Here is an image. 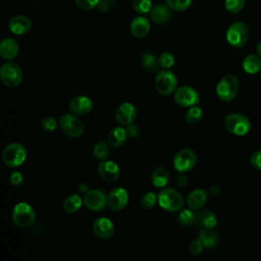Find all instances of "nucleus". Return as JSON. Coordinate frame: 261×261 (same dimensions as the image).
Instances as JSON below:
<instances>
[{
    "mask_svg": "<svg viewBox=\"0 0 261 261\" xmlns=\"http://www.w3.org/2000/svg\"><path fill=\"white\" fill-rule=\"evenodd\" d=\"M157 203L167 212H177L182 209L184 198L175 189L163 188L157 194Z\"/></svg>",
    "mask_w": 261,
    "mask_h": 261,
    "instance_id": "obj_1",
    "label": "nucleus"
},
{
    "mask_svg": "<svg viewBox=\"0 0 261 261\" xmlns=\"http://www.w3.org/2000/svg\"><path fill=\"white\" fill-rule=\"evenodd\" d=\"M1 159L8 167L20 166L27 159V149L18 142L10 143L3 148Z\"/></svg>",
    "mask_w": 261,
    "mask_h": 261,
    "instance_id": "obj_2",
    "label": "nucleus"
},
{
    "mask_svg": "<svg viewBox=\"0 0 261 261\" xmlns=\"http://www.w3.org/2000/svg\"><path fill=\"white\" fill-rule=\"evenodd\" d=\"M239 80L233 74H226L220 79L216 86V95L223 102H231L238 95Z\"/></svg>",
    "mask_w": 261,
    "mask_h": 261,
    "instance_id": "obj_3",
    "label": "nucleus"
},
{
    "mask_svg": "<svg viewBox=\"0 0 261 261\" xmlns=\"http://www.w3.org/2000/svg\"><path fill=\"white\" fill-rule=\"evenodd\" d=\"M58 125L62 133L69 138H80L85 133V124L75 114L66 113L60 116Z\"/></svg>",
    "mask_w": 261,
    "mask_h": 261,
    "instance_id": "obj_4",
    "label": "nucleus"
},
{
    "mask_svg": "<svg viewBox=\"0 0 261 261\" xmlns=\"http://www.w3.org/2000/svg\"><path fill=\"white\" fill-rule=\"evenodd\" d=\"M11 216L14 224L21 228L30 227L36 220V212L34 208L25 202L17 203L13 207Z\"/></svg>",
    "mask_w": 261,
    "mask_h": 261,
    "instance_id": "obj_5",
    "label": "nucleus"
},
{
    "mask_svg": "<svg viewBox=\"0 0 261 261\" xmlns=\"http://www.w3.org/2000/svg\"><path fill=\"white\" fill-rule=\"evenodd\" d=\"M0 79L7 88H16L21 84L23 73L16 62L7 61L0 68Z\"/></svg>",
    "mask_w": 261,
    "mask_h": 261,
    "instance_id": "obj_6",
    "label": "nucleus"
},
{
    "mask_svg": "<svg viewBox=\"0 0 261 261\" xmlns=\"http://www.w3.org/2000/svg\"><path fill=\"white\" fill-rule=\"evenodd\" d=\"M249 38V28L244 21L231 23L226 31V41L232 47L242 49Z\"/></svg>",
    "mask_w": 261,
    "mask_h": 261,
    "instance_id": "obj_7",
    "label": "nucleus"
},
{
    "mask_svg": "<svg viewBox=\"0 0 261 261\" xmlns=\"http://www.w3.org/2000/svg\"><path fill=\"white\" fill-rule=\"evenodd\" d=\"M225 128L234 136H245L251 129V121L241 113H230L224 119Z\"/></svg>",
    "mask_w": 261,
    "mask_h": 261,
    "instance_id": "obj_8",
    "label": "nucleus"
},
{
    "mask_svg": "<svg viewBox=\"0 0 261 261\" xmlns=\"http://www.w3.org/2000/svg\"><path fill=\"white\" fill-rule=\"evenodd\" d=\"M177 80L174 73L168 69H163L159 71L155 77L154 86L155 90L163 96L170 95L176 90Z\"/></svg>",
    "mask_w": 261,
    "mask_h": 261,
    "instance_id": "obj_9",
    "label": "nucleus"
},
{
    "mask_svg": "<svg viewBox=\"0 0 261 261\" xmlns=\"http://www.w3.org/2000/svg\"><path fill=\"white\" fill-rule=\"evenodd\" d=\"M197 163V154L192 149L186 148L179 150L173 157L172 164L176 171L186 173L192 170Z\"/></svg>",
    "mask_w": 261,
    "mask_h": 261,
    "instance_id": "obj_10",
    "label": "nucleus"
},
{
    "mask_svg": "<svg viewBox=\"0 0 261 261\" xmlns=\"http://www.w3.org/2000/svg\"><path fill=\"white\" fill-rule=\"evenodd\" d=\"M173 98L175 103L182 107L196 106L200 102V96L198 92L190 86H181L176 88Z\"/></svg>",
    "mask_w": 261,
    "mask_h": 261,
    "instance_id": "obj_11",
    "label": "nucleus"
},
{
    "mask_svg": "<svg viewBox=\"0 0 261 261\" xmlns=\"http://www.w3.org/2000/svg\"><path fill=\"white\" fill-rule=\"evenodd\" d=\"M83 199L85 206L92 211H101L108 206L107 195L99 189L89 190L86 194H84Z\"/></svg>",
    "mask_w": 261,
    "mask_h": 261,
    "instance_id": "obj_12",
    "label": "nucleus"
},
{
    "mask_svg": "<svg viewBox=\"0 0 261 261\" xmlns=\"http://www.w3.org/2000/svg\"><path fill=\"white\" fill-rule=\"evenodd\" d=\"M137 108L129 102H124L120 104L114 113L115 120L121 126H127L134 123L137 117Z\"/></svg>",
    "mask_w": 261,
    "mask_h": 261,
    "instance_id": "obj_13",
    "label": "nucleus"
},
{
    "mask_svg": "<svg viewBox=\"0 0 261 261\" xmlns=\"http://www.w3.org/2000/svg\"><path fill=\"white\" fill-rule=\"evenodd\" d=\"M108 207L113 211H120L128 204V193L124 188L117 187L107 195Z\"/></svg>",
    "mask_w": 261,
    "mask_h": 261,
    "instance_id": "obj_14",
    "label": "nucleus"
},
{
    "mask_svg": "<svg viewBox=\"0 0 261 261\" xmlns=\"http://www.w3.org/2000/svg\"><path fill=\"white\" fill-rule=\"evenodd\" d=\"M97 171L100 178L106 182L115 181L120 174V169L117 163L111 160H102L97 166Z\"/></svg>",
    "mask_w": 261,
    "mask_h": 261,
    "instance_id": "obj_15",
    "label": "nucleus"
},
{
    "mask_svg": "<svg viewBox=\"0 0 261 261\" xmlns=\"http://www.w3.org/2000/svg\"><path fill=\"white\" fill-rule=\"evenodd\" d=\"M94 103L91 98L87 96H75L68 104V108L72 114L75 115H86L93 110Z\"/></svg>",
    "mask_w": 261,
    "mask_h": 261,
    "instance_id": "obj_16",
    "label": "nucleus"
},
{
    "mask_svg": "<svg viewBox=\"0 0 261 261\" xmlns=\"http://www.w3.org/2000/svg\"><path fill=\"white\" fill-rule=\"evenodd\" d=\"M93 231L96 237L106 240L113 237L115 232V226L109 218L99 217L93 222Z\"/></svg>",
    "mask_w": 261,
    "mask_h": 261,
    "instance_id": "obj_17",
    "label": "nucleus"
},
{
    "mask_svg": "<svg viewBox=\"0 0 261 261\" xmlns=\"http://www.w3.org/2000/svg\"><path fill=\"white\" fill-rule=\"evenodd\" d=\"M33 27L32 20L25 15H15L8 21L9 31L17 36L28 34Z\"/></svg>",
    "mask_w": 261,
    "mask_h": 261,
    "instance_id": "obj_18",
    "label": "nucleus"
},
{
    "mask_svg": "<svg viewBox=\"0 0 261 261\" xmlns=\"http://www.w3.org/2000/svg\"><path fill=\"white\" fill-rule=\"evenodd\" d=\"M151 25L150 21L145 16H137L135 17L129 25L130 33L136 38H144L150 32Z\"/></svg>",
    "mask_w": 261,
    "mask_h": 261,
    "instance_id": "obj_19",
    "label": "nucleus"
},
{
    "mask_svg": "<svg viewBox=\"0 0 261 261\" xmlns=\"http://www.w3.org/2000/svg\"><path fill=\"white\" fill-rule=\"evenodd\" d=\"M19 51L17 42L12 38H4L0 43V55L3 59L11 61L14 59Z\"/></svg>",
    "mask_w": 261,
    "mask_h": 261,
    "instance_id": "obj_20",
    "label": "nucleus"
},
{
    "mask_svg": "<svg viewBox=\"0 0 261 261\" xmlns=\"http://www.w3.org/2000/svg\"><path fill=\"white\" fill-rule=\"evenodd\" d=\"M149 13H150L151 19L158 24L167 22L171 17L170 8L167 5L161 4V3L153 5Z\"/></svg>",
    "mask_w": 261,
    "mask_h": 261,
    "instance_id": "obj_21",
    "label": "nucleus"
},
{
    "mask_svg": "<svg viewBox=\"0 0 261 261\" xmlns=\"http://www.w3.org/2000/svg\"><path fill=\"white\" fill-rule=\"evenodd\" d=\"M207 201V193L203 189H195L189 193L187 204L191 209L197 210L202 208Z\"/></svg>",
    "mask_w": 261,
    "mask_h": 261,
    "instance_id": "obj_22",
    "label": "nucleus"
},
{
    "mask_svg": "<svg viewBox=\"0 0 261 261\" xmlns=\"http://www.w3.org/2000/svg\"><path fill=\"white\" fill-rule=\"evenodd\" d=\"M127 139L126 129L122 126L113 127L107 135V143L113 148L121 147Z\"/></svg>",
    "mask_w": 261,
    "mask_h": 261,
    "instance_id": "obj_23",
    "label": "nucleus"
},
{
    "mask_svg": "<svg viewBox=\"0 0 261 261\" xmlns=\"http://www.w3.org/2000/svg\"><path fill=\"white\" fill-rule=\"evenodd\" d=\"M169 179H170L169 171L163 166L156 167L151 173V181L155 188H158V189L165 188L169 182Z\"/></svg>",
    "mask_w": 261,
    "mask_h": 261,
    "instance_id": "obj_24",
    "label": "nucleus"
},
{
    "mask_svg": "<svg viewBox=\"0 0 261 261\" xmlns=\"http://www.w3.org/2000/svg\"><path fill=\"white\" fill-rule=\"evenodd\" d=\"M243 68L249 74H256L261 70V57L258 54L247 55L243 60Z\"/></svg>",
    "mask_w": 261,
    "mask_h": 261,
    "instance_id": "obj_25",
    "label": "nucleus"
},
{
    "mask_svg": "<svg viewBox=\"0 0 261 261\" xmlns=\"http://www.w3.org/2000/svg\"><path fill=\"white\" fill-rule=\"evenodd\" d=\"M83 203L84 199H82L80 195L73 194L64 199L62 206L64 211H66L67 213H75L81 209Z\"/></svg>",
    "mask_w": 261,
    "mask_h": 261,
    "instance_id": "obj_26",
    "label": "nucleus"
},
{
    "mask_svg": "<svg viewBox=\"0 0 261 261\" xmlns=\"http://www.w3.org/2000/svg\"><path fill=\"white\" fill-rule=\"evenodd\" d=\"M199 240L204 247L213 248L218 242V233L213 228H204L199 233Z\"/></svg>",
    "mask_w": 261,
    "mask_h": 261,
    "instance_id": "obj_27",
    "label": "nucleus"
},
{
    "mask_svg": "<svg viewBox=\"0 0 261 261\" xmlns=\"http://www.w3.org/2000/svg\"><path fill=\"white\" fill-rule=\"evenodd\" d=\"M141 64H142V66H143V68L145 70L150 71V72H153V71L157 70L158 67L160 66L159 65V61L156 58V56L154 54L150 53V52H145L142 55Z\"/></svg>",
    "mask_w": 261,
    "mask_h": 261,
    "instance_id": "obj_28",
    "label": "nucleus"
},
{
    "mask_svg": "<svg viewBox=\"0 0 261 261\" xmlns=\"http://www.w3.org/2000/svg\"><path fill=\"white\" fill-rule=\"evenodd\" d=\"M203 116V111L199 106H192L189 107L188 111L185 114V120L188 124L190 125H195L197 124Z\"/></svg>",
    "mask_w": 261,
    "mask_h": 261,
    "instance_id": "obj_29",
    "label": "nucleus"
},
{
    "mask_svg": "<svg viewBox=\"0 0 261 261\" xmlns=\"http://www.w3.org/2000/svg\"><path fill=\"white\" fill-rule=\"evenodd\" d=\"M93 156L98 159V160H106L107 157L109 156L110 150H109V144L105 143V142H97L92 150Z\"/></svg>",
    "mask_w": 261,
    "mask_h": 261,
    "instance_id": "obj_30",
    "label": "nucleus"
},
{
    "mask_svg": "<svg viewBox=\"0 0 261 261\" xmlns=\"http://www.w3.org/2000/svg\"><path fill=\"white\" fill-rule=\"evenodd\" d=\"M200 221L205 228H214L217 224V217L214 212L205 210L201 213Z\"/></svg>",
    "mask_w": 261,
    "mask_h": 261,
    "instance_id": "obj_31",
    "label": "nucleus"
},
{
    "mask_svg": "<svg viewBox=\"0 0 261 261\" xmlns=\"http://www.w3.org/2000/svg\"><path fill=\"white\" fill-rule=\"evenodd\" d=\"M165 2H166V5L171 10L184 11L191 6L193 0H165Z\"/></svg>",
    "mask_w": 261,
    "mask_h": 261,
    "instance_id": "obj_32",
    "label": "nucleus"
},
{
    "mask_svg": "<svg viewBox=\"0 0 261 261\" xmlns=\"http://www.w3.org/2000/svg\"><path fill=\"white\" fill-rule=\"evenodd\" d=\"M177 220L181 225H191L195 221V214L191 209H181L178 213Z\"/></svg>",
    "mask_w": 261,
    "mask_h": 261,
    "instance_id": "obj_33",
    "label": "nucleus"
},
{
    "mask_svg": "<svg viewBox=\"0 0 261 261\" xmlns=\"http://www.w3.org/2000/svg\"><path fill=\"white\" fill-rule=\"evenodd\" d=\"M244 6H245V0H225L224 1L225 9L232 14L241 12Z\"/></svg>",
    "mask_w": 261,
    "mask_h": 261,
    "instance_id": "obj_34",
    "label": "nucleus"
},
{
    "mask_svg": "<svg viewBox=\"0 0 261 261\" xmlns=\"http://www.w3.org/2000/svg\"><path fill=\"white\" fill-rule=\"evenodd\" d=\"M156 203H157V195L153 192H147L141 199V206L147 210L154 208Z\"/></svg>",
    "mask_w": 261,
    "mask_h": 261,
    "instance_id": "obj_35",
    "label": "nucleus"
},
{
    "mask_svg": "<svg viewBox=\"0 0 261 261\" xmlns=\"http://www.w3.org/2000/svg\"><path fill=\"white\" fill-rule=\"evenodd\" d=\"M133 7L135 11L141 14H145L147 12H150L152 8V2L151 0H133Z\"/></svg>",
    "mask_w": 261,
    "mask_h": 261,
    "instance_id": "obj_36",
    "label": "nucleus"
},
{
    "mask_svg": "<svg viewBox=\"0 0 261 261\" xmlns=\"http://www.w3.org/2000/svg\"><path fill=\"white\" fill-rule=\"evenodd\" d=\"M158 61H159V65L163 69H169L174 64V57L170 52H163L162 54H160Z\"/></svg>",
    "mask_w": 261,
    "mask_h": 261,
    "instance_id": "obj_37",
    "label": "nucleus"
},
{
    "mask_svg": "<svg viewBox=\"0 0 261 261\" xmlns=\"http://www.w3.org/2000/svg\"><path fill=\"white\" fill-rule=\"evenodd\" d=\"M40 124L45 132H54L57 127V120L52 116H46L41 120Z\"/></svg>",
    "mask_w": 261,
    "mask_h": 261,
    "instance_id": "obj_38",
    "label": "nucleus"
},
{
    "mask_svg": "<svg viewBox=\"0 0 261 261\" xmlns=\"http://www.w3.org/2000/svg\"><path fill=\"white\" fill-rule=\"evenodd\" d=\"M100 0H74L75 5L82 10H91L98 6Z\"/></svg>",
    "mask_w": 261,
    "mask_h": 261,
    "instance_id": "obj_39",
    "label": "nucleus"
},
{
    "mask_svg": "<svg viewBox=\"0 0 261 261\" xmlns=\"http://www.w3.org/2000/svg\"><path fill=\"white\" fill-rule=\"evenodd\" d=\"M203 249H204V245L202 244V242H201L199 239L193 240V241L189 244V246H188V250H189L190 254H191V255H194V256L199 255V254L203 251Z\"/></svg>",
    "mask_w": 261,
    "mask_h": 261,
    "instance_id": "obj_40",
    "label": "nucleus"
},
{
    "mask_svg": "<svg viewBox=\"0 0 261 261\" xmlns=\"http://www.w3.org/2000/svg\"><path fill=\"white\" fill-rule=\"evenodd\" d=\"M250 163L255 169L261 171V150L256 151L252 154L250 158Z\"/></svg>",
    "mask_w": 261,
    "mask_h": 261,
    "instance_id": "obj_41",
    "label": "nucleus"
},
{
    "mask_svg": "<svg viewBox=\"0 0 261 261\" xmlns=\"http://www.w3.org/2000/svg\"><path fill=\"white\" fill-rule=\"evenodd\" d=\"M126 129V134H127V137L128 138H132V139H137L140 137L141 135V129L139 127V125L137 124H129L127 125V127L125 128Z\"/></svg>",
    "mask_w": 261,
    "mask_h": 261,
    "instance_id": "obj_42",
    "label": "nucleus"
},
{
    "mask_svg": "<svg viewBox=\"0 0 261 261\" xmlns=\"http://www.w3.org/2000/svg\"><path fill=\"white\" fill-rule=\"evenodd\" d=\"M9 181L12 186L14 187H18L22 184L23 181V176L19 171H13L10 176H9Z\"/></svg>",
    "mask_w": 261,
    "mask_h": 261,
    "instance_id": "obj_43",
    "label": "nucleus"
},
{
    "mask_svg": "<svg viewBox=\"0 0 261 261\" xmlns=\"http://www.w3.org/2000/svg\"><path fill=\"white\" fill-rule=\"evenodd\" d=\"M175 184L177 187L179 188H184L186 187V185L188 184V177L185 173H181L179 172V174L175 177Z\"/></svg>",
    "mask_w": 261,
    "mask_h": 261,
    "instance_id": "obj_44",
    "label": "nucleus"
},
{
    "mask_svg": "<svg viewBox=\"0 0 261 261\" xmlns=\"http://www.w3.org/2000/svg\"><path fill=\"white\" fill-rule=\"evenodd\" d=\"M112 0H100L99 4H98V7H99V10L102 11V12H105V11H108L111 6H112Z\"/></svg>",
    "mask_w": 261,
    "mask_h": 261,
    "instance_id": "obj_45",
    "label": "nucleus"
},
{
    "mask_svg": "<svg viewBox=\"0 0 261 261\" xmlns=\"http://www.w3.org/2000/svg\"><path fill=\"white\" fill-rule=\"evenodd\" d=\"M77 189H79V192H81V193H83V194H86V193L90 190V188H89V186H88L87 182H81V184H79Z\"/></svg>",
    "mask_w": 261,
    "mask_h": 261,
    "instance_id": "obj_46",
    "label": "nucleus"
},
{
    "mask_svg": "<svg viewBox=\"0 0 261 261\" xmlns=\"http://www.w3.org/2000/svg\"><path fill=\"white\" fill-rule=\"evenodd\" d=\"M209 192H210V194H211L212 196H217V195L220 194V188L217 187V186H213V187L210 188Z\"/></svg>",
    "mask_w": 261,
    "mask_h": 261,
    "instance_id": "obj_47",
    "label": "nucleus"
},
{
    "mask_svg": "<svg viewBox=\"0 0 261 261\" xmlns=\"http://www.w3.org/2000/svg\"><path fill=\"white\" fill-rule=\"evenodd\" d=\"M256 51H257V54L261 57V41L257 44V46H256Z\"/></svg>",
    "mask_w": 261,
    "mask_h": 261,
    "instance_id": "obj_48",
    "label": "nucleus"
},
{
    "mask_svg": "<svg viewBox=\"0 0 261 261\" xmlns=\"http://www.w3.org/2000/svg\"><path fill=\"white\" fill-rule=\"evenodd\" d=\"M37 1H43V0H37Z\"/></svg>",
    "mask_w": 261,
    "mask_h": 261,
    "instance_id": "obj_49",
    "label": "nucleus"
}]
</instances>
